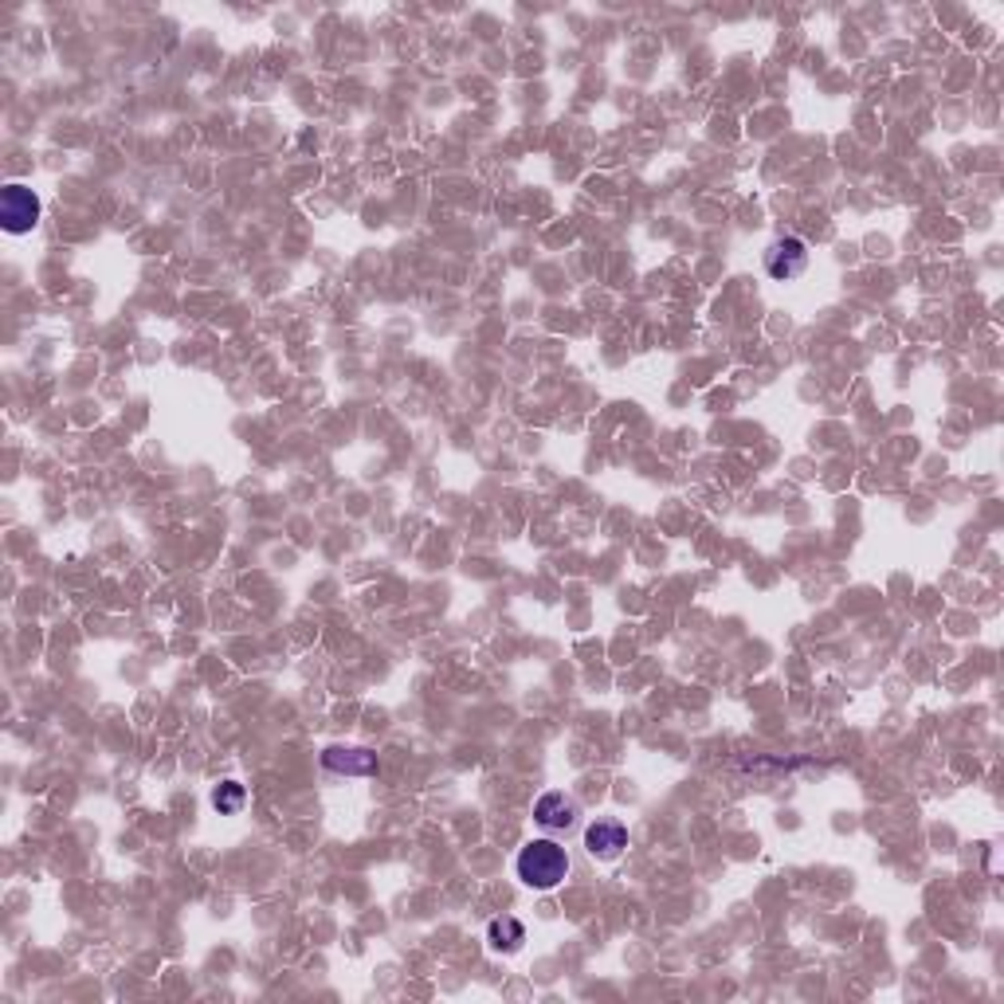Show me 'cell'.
Here are the masks:
<instances>
[{"mask_svg":"<svg viewBox=\"0 0 1004 1004\" xmlns=\"http://www.w3.org/2000/svg\"><path fill=\"white\" fill-rule=\"evenodd\" d=\"M40 197L28 185H4L0 189V228L9 236H24L40 224Z\"/></svg>","mask_w":1004,"mask_h":1004,"instance_id":"7a4b0ae2","label":"cell"},{"mask_svg":"<svg viewBox=\"0 0 1004 1004\" xmlns=\"http://www.w3.org/2000/svg\"><path fill=\"white\" fill-rule=\"evenodd\" d=\"M322 769L342 773V777H373L377 773V754L365 746H327L322 749Z\"/></svg>","mask_w":1004,"mask_h":1004,"instance_id":"8992f818","label":"cell"},{"mask_svg":"<svg viewBox=\"0 0 1004 1004\" xmlns=\"http://www.w3.org/2000/svg\"><path fill=\"white\" fill-rule=\"evenodd\" d=\"M805 267H808V244L800 236H782V240H773L769 251H765V276L777 279V283L800 279Z\"/></svg>","mask_w":1004,"mask_h":1004,"instance_id":"3957f363","label":"cell"},{"mask_svg":"<svg viewBox=\"0 0 1004 1004\" xmlns=\"http://www.w3.org/2000/svg\"><path fill=\"white\" fill-rule=\"evenodd\" d=\"M515 871L530 891H553L569 876V851L553 840H530L518 851Z\"/></svg>","mask_w":1004,"mask_h":1004,"instance_id":"6da1fadb","label":"cell"},{"mask_svg":"<svg viewBox=\"0 0 1004 1004\" xmlns=\"http://www.w3.org/2000/svg\"><path fill=\"white\" fill-rule=\"evenodd\" d=\"M522 942H526V927L518 919H510V914H503V919H495L487 927V945L495 953H515L522 950Z\"/></svg>","mask_w":1004,"mask_h":1004,"instance_id":"52a82bcc","label":"cell"},{"mask_svg":"<svg viewBox=\"0 0 1004 1004\" xmlns=\"http://www.w3.org/2000/svg\"><path fill=\"white\" fill-rule=\"evenodd\" d=\"M577 816H581V808H577L573 797H566L561 789H550L541 793L538 800H534V820H538L546 832H566V828L577 825Z\"/></svg>","mask_w":1004,"mask_h":1004,"instance_id":"5b68a950","label":"cell"},{"mask_svg":"<svg viewBox=\"0 0 1004 1004\" xmlns=\"http://www.w3.org/2000/svg\"><path fill=\"white\" fill-rule=\"evenodd\" d=\"M244 805H248V789H244L240 782H224L213 789V808L220 816H236Z\"/></svg>","mask_w":1004,"mask_h":1004,"instance_id":"ba28073f","label":"cell"},{"mask_svg":"<svg viewBox=\"0 0 1004 1004\" xmlns=\"http://www.w3.org/2000/svg\"><path fill=\"white\" fill-rule=\"evenodd\" d=\"M624 848H628V828L620 825V820L601 816V820H592V825L584 828V851H589L592 859L612 863V859H617Z\"/></svg>","mask_w":1004,"mask_h":1004,"instance_id":"277c9868","label":"cell"}]
</instances>
